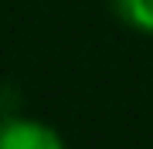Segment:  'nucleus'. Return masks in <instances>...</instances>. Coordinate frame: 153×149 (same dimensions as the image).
Segmentation results:
<instances>
[{"label": "nucleus", "instance_id": "nucleus-1", "mask_svg": "<svg viewBox=\"0 0 153 149\" xmlns=\"http://www.w3.org/2000/svg\"><path fill=\"white\" fill-rule=\"evenodd\" d=\"M0 149H68L61 132L41 119H0Z\"/></svg>", "mask_w": 153, "mask_h": 149}, {"label": "nucleus", "instance_id": "nucleus-2", "mask_svg": "<svg viewBox=\"0 0 153 149\" xmlns=\"http://www.w3.org/2000/svg\"><path fill=\"white\" fill-rule=\"evenodd\" d=\"M112 10L129 31L153 34V0H112Z\"/></svg>", "mask_w": 153, "mask_h": 149}]
</instances>
